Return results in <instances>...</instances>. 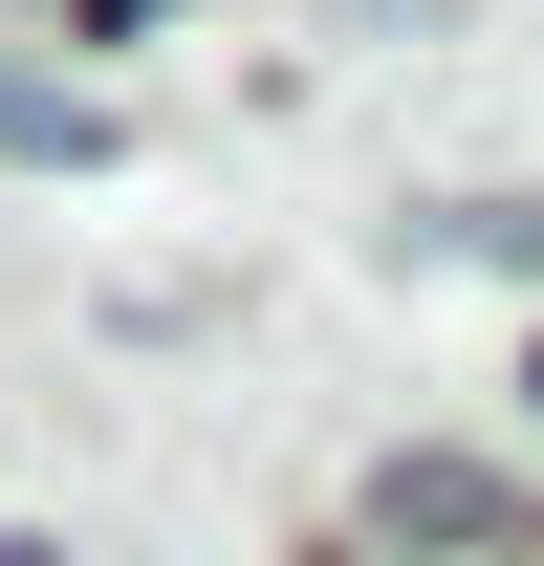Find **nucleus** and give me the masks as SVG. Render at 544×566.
<instances>
[{"instance_id": "nucleus-1", "label": "nucleus", "mask_w": 544, "mask_h": 566, "mask_svg": "<svg viewBox=\"0 0 544 566\" xmlns=\"http://www.w3.org/2000/svg\"><path fill=\"white\" fill-rule=\"evenodd\" d=\"M370 545H458V566H544V501L479 480V458H393L370 480Z\"/></svg>"}, {"instance_id": "nucleus-2", "label": "nucleus", "mask_w": 544, "mask_h": 566, "mask_svg": "<svg viewBox=\"0 0 544 566\" xmlns=\"http://www.w3.org/2000/svg\"><path fill=\"white\" fill-rule=\"evenodd\" d=\"M0 153H109V109L87 87H0Z\"/></svg>"}, {"instance_id": "nucleus-3", "label": "nucleus", "mask_w": 544, "mask_h": 566, "mask_svg": "<svg viewBox=\"0 0 544 566\" xmlns=\"http://www.w3.org/2000/svg\"><path fill=\"white\" fill-rule=\"evenodd\" d=\"M132 22H175V0H87V44H132Z\"/></svg>"}, {"instance_id": "nucleus-4", "label": "nucleus", "mask_w": 544, "mask_h": 566, "mask_svg": "<svg viewBox=\"0 0 544 566\" xmlns=\"http://www.w3.org/2000/svg\"><path fill=\"white\" fill-rule=\"evenodd\" d=\"M523 392H544V370H523Z\"/></svg>"}]
</instances>
